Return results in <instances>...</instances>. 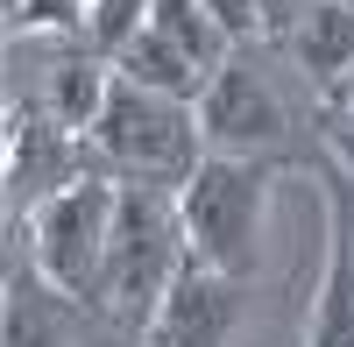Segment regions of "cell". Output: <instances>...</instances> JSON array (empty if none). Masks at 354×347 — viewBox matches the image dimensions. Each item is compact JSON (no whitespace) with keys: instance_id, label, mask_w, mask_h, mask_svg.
<instances>
[{"instance_id":"obj_1","label":"cell","mask_w":354,"mask_h":347,"mask_svg":"<svg viewBox=\"0 0 354 347\" xmlns=\"http://www.w3.org/2000/svg\"><path fill=\"white\" fill-rule=\"evenodd\" d=\"M177 263H185V213H177V191L121 185L106 263H100V283H93V305L113 319V333H135V340L149 333Z\"/></svg>"},{"instance_id":"obj_2","label":"cell","mask_w":354,"mask_h":347,"mask_svg":"<svg viewBox=\"0 0 354 347\" xmlns=\"http://www.w3.org/2000/svg\"><path fill=\"white\" fill-rule=\"evenodd\" d=\"M93 156L100 170H113L121 185H156V191H185L198 178V163L213 156L198 135V106L170 100V93H142L113 71L106 113L93 128Z\"/></svg>"},{"instance_id":"obj_3","label":"cell","mask_w":354,"mask_h":347,"mask_svg":"<svg viewBox=\"0 0 354 347\" xmlns=\"http://www.w3.org/2000/svg\"><path fill=\"white\" fill-rule=\"evenodd\" d=\"M270 185H277V163H262V156H205L198 163V178L177 191V213H185V248L205 270H220L234 283L255 276Z\"/></svg>"},{"instance_id":"obj_4","label":"cell","mask_w":354,"mask_h":347,"mask_svg":"<svg viewBox=\"0 0 354 347\" xmlns=\"http://www.w3.org/2000/svg\"><path fill=\"white\" fill-rule=\"evenodd\" d=\"M113 198H121V178L113 170H85V178H71L57 198H43L28 213V263H36L43 291L71 298V305H93L106 234H113Z\"/></svg>"},{"instance_id":"obj_5","label":"cell","mask_w":354,"mask_h":347,"mask_svg":"<svg viewBox=\"0 0 354 347\" xmlns=\"http://www.w3.org/2000/svg\"><path fill=\"white\" fill-rule=\"evenodd\" d=\"M85 149H93V142L71 135L50 106L15 100V106H8V198H15V213H21V206L36 213L43 198H57L71 178L100 170V163H85Z\"/></svg>"},{"instance_id":"obj_6","label":"cell","mask_w":354,"mask_h":347,"mask_svg":"<svg viewBox=\"0 0 354 347\" xmlns=\"http://www.w3.org/2000/svg\"><path fill=\"white\" fill-rule=\"evenodd\" d=\"M198 135L213 156H262L283 142V106L270 93V78H255V64H227L213 71V85L198 93Z\"/></svg>"},{"instance_id":"obj_7","label":"cell","mask_w":354,"mask_h":347,"mask_svg":"<svg viewBox=\"0 0 354 347\" xmlns=\"http://www.w3.org/2000/svg\"><path fill=\"white\" fill-rule=\"evenodd\" d=\"M234 319H241V283L205 270L185 248V263H177V276H170V291L156 305L149 333H142V347H227Z\"/></svg>"},{"instance_id":"obj_8","label":"cell","mask_w":354,"mask_h":347,"mask_svg":"<svg viewBox=\"0 0 354 347\" xmlns=\"http://www.w3.org/2000/svg\"><path fill=\"white\" fill-rule=\"evenodd\" d=\"M305 347H354V178H326V276L305 319Z\"/></svg>"},{"instance_id":"obj_9","label":"cell","mask_w":354,"mask_h":347,"mask_svg":"<svg viewBox=\"0 0 354 347\" xmlns=\"http://www.w3.org/2000/svg\"><path fill=\"white\" fill-rule=\"evenodd\" d=\"M283 43H290V57H298V71L312 78V93H326L333 78L354 71V8L347 0H319Z\"/></svg>"},{"instance_id":"obj_10","label":"cell","mask_w":354,"mask_h":347,"mask_svg":"<svg viewBox=\"0 0 354 347\" xmlns=\"http://www.w3.org/2000/svg\"><path fill=\"white\" fill-rule=\"evenodd\" d=\"M113 71H121L128 85H142V93H170V100H192V106H198L205 85H213V71L192 64V57L177 50L163 28H142V36H135L121 57H113Z\"/></svg>"},{"instance_id":"obj_11","label":"cell","mask_w":354,"mask_h":347,"mask_svg":"<svg viewBox=\"0 0 354 347\" xmlns=\"http://www.w3.org/2000/svg\"><path fill=\"white\" fill-rule=\"evenodd\" d=\"M106 93H113V64L100 50H85V57H64V64L50 71V93H43V106L64 121L71 135H85L93 142V128H100V113H106Z\"/></svg>"},{"instance_id":"obj_12","label":"cell","mask_w":354,"mask_h":347,"mask_svg":"<svg viewBox=\"0 0 354 347\" xmlns=\"http://www.w3.org/2000/svg\"><path fill=\"white\" fill-rule=\"evenodd\" d=\"M149 28H163V36L185 50L192 64H205V71H220V64H227V50H234V43H227V28L205 15L198 0H156V8H149Z\"/></svg>"},{"instance_id":"obj_13","label":"cell","mask_w":354,"mask_h":347,"mask_svg":"<svg viewBox=\"0 0 354 347\" xmlns=\"http://www.w3.org/2000/svg\"><path fill=\"white\" fill-rule=\"evenodd\" d=\"M149 8L156 0H93V15H85V50H100L113 64V57L149 28Z\"/></svg>"},{"instance_id":"obj_14","label":"cell","mask_w":354,"mask_h":347,"mask_svg":"<svg viewBox=\"0 0 354 347\" xmlns=\"http://www.w3.org/2000/svg\"><path fill=\"white\" fill-rule=\"evenodd\" d=\"M8 347H71L64 326L36 305V291H28L21 270H15V283H8Z\"/></svg>"},{"instance_id":"obj_15","label":"cell","mask_w":354,"mask_h":347,"mask_svg":"<svg viewBox=\"0 0 354 347\" xmlns=\"http://www.w3.org/2000/svg\"><path fill=\"white\" fill-rule=\"evenodd\" d=\"M85 15H93L85 0H15L8 28H15V36H50V28H57V36H85Z\"/></svg>"},{"instance_id":"obj_16","label":"cell","mask_w":354,"mask_h":347,"mask_svg":"<svg viewBox=\"0 0 354 347\" xmlns=\"http://www.w3.org/2000/svg\"><path fill=\"white\" fill-rule=\"evenodd\" d=\"M198 8L227 28V43H255L262 36V8H255V0H198Z\"/></svg>"},{"instance_id":"obj_17","label":"cell","mask_w":354,"mask_h":347,"mask_svg":"<svg viewBox=\"0 0 354 347\" xmlns=\"http://www.w3.org/2000/svg\"><path fill=\"white\" fill-rule=\"evenodd\" d=\"M319 142H326L333 163L354 178V106H319Z\"/></svg>"},{"instance_id":"obj_18","label":"cell","mask_w":354,"mask_h":347,"mask_svg":"<svg viewBox=\"0 0 354 347\" xmlns=\"http://www.w3.org/2000/svg\"><path fill=\"white\" fill-rule=\"evenodd\" d=\"M255 8H262V36H270V43H283L290 28H298V21L319 8V0H255Z\"/></svg>"},{"instance_id":"obj_19","label":"cell","mask_w":354,"mask_h":347,"mask_svg":"<svg viewBox=\"0 0 354 347\" xmlns=\"http://www.w3.org/2000/svg\"><path fill=\"white\" fill-rule=\"evenodd\" d=\"M319 106H354V71H347V78H333L326 93H319Z\"/></svg>"},{"instance_id":"obj_20","label":"cell","mask_w":354,"mask_h":347,"mask_svg":"<svg viewBox=\"0 0 354 347\" xmlns=\"http://www.w3.org/2000/svg\"><path fill=\"white\" fill-rule=\"evenodd\" d=\"M85 8H93V0H85Z\"/></svg>"},{"instance_id":"obj_21","label":"cell","mask_w":354,"mask_h":347,"mask_svg":"<svg viewBox=\"0 0 354 347\" xmlns=\"http://www.w3.org/2000/svg\"><path fill=\"white\" fill-rule=\"evenodd\" d=\"M347 8H354V0H347Z\"/></svg>"}]
</instances>
